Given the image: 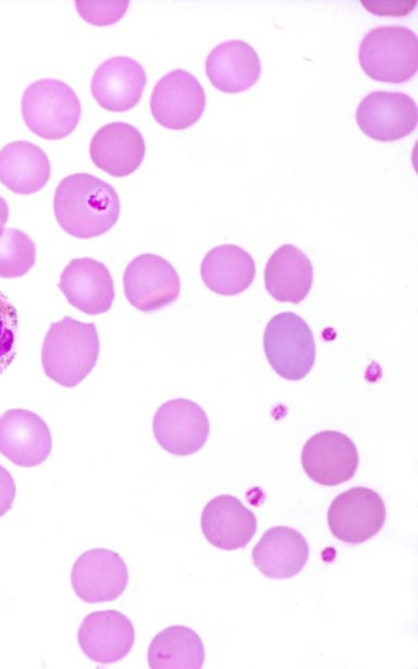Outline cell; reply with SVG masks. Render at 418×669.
Returning <instances> with one entry per match:
<instances>
[{"label":"cell","mask_w":418,"mask_h":669,"mask_svg":"<svg viewBox=\"0 0 418 669\" xmlns=\"http://www.w3.org/2000/svg\"><path fill=\"white\" fill-rule=\"evenodd\" d=\"M53 206L60 227L78 239L106 233L120 216L115 190L89 173H73L62 179L54 193Z\"/></svg>","instance_id":"cell-1"},{"label":"cell","mask_w":418,"mask_h":669,"mask_svg":"<svg viewBox=\"0 0 418 669\" xmlns=\"http://www.w3.org/2000/svg\"><path fill=\"white\" fill-rule=\"evenodd\" d=\"M99 350L95 324L65 316L52 323L45 337L41 349L44 372L57 384L73 388L94 369Z\"/></svg>","instance_id":"cell-2"},{"label":"cell","mask_w":418,"mask_h":669,"mask_svg":"<svg viewBox=\"0 0 418 669\" xmlns=\"http://www.w3.org/2000/svg\"><path fill=\"white\" fill-rule=\"evenodd\" d=\"M21 110L27 127L49 141L69 136L82 113L76 93L56 78H41L28 85L22 96Z\"/></svg>","instance_id":"cell-3"},{"label":"cell","mask_w":418,"mask_h":669,"mask_svg":"<svg viewBox=\"0 0 418 669\" xmlns=\"http://www.w3.org/2000/svg\"><path fill=\"white\" fill-rule=\"evenodd\" d=\"M358 59L362 71L374 81L407 82L418 68L417 35L399 25L376 27L362 38Z\"/></svg>","instance_id":"cell-4"},{"label":"cell","mask_w":418,"mask_h":669,"mask_svg":"<svg viewBox=\"0 0 418 669\" xmlns=\"http://www.w3.org/2000/svg\"><path fill=\"white\" fill-rule=\"evenodd\" d=\"M263 349L272 369L286 380H300L311 370L316 343L308 324L293 312L273 316L263 333Z\"/></svg>","instance_id":"cell-5"},{"label":"cell","mask_w":418,"mask_h":669,"mask_svg":"<svg viewBox=\"0 0 418 669\" xmlns=\"http://www.w3.org/2000/svg\"><path fill=\"white\" fill-rule=\"evenodd\" d=\"M386 516L382 497L368 487H353L331 502L327 520L332 535L347 544H361L376 536Z\"/></svg>","instance_id":"cell-6"},{"label":"cell","mask_w":418,"mask_h":669,"mask_svg":"<svg viewBox=\"0 0 418 669\" xmlns=\"http://www.w3.org/2000/svg\"><path fill=\"white\" fill-rule=\"evenodd\" d=\"M206 94L198 80L183 69L164 74L155 85L150 110L163 127L185 130L202 115Z\"/></svg>","instance_id":"cell-7"},{"label":"cell","mask_w":418,"mask_h":669,"mask_svg":"<svg viewBox=\"0 0 418 669\" xmlns=\"http://www.w3.org/2000/svg\"><path fill=\"white\" fill-rule=\"evenodd\" d=\"M180 290L176 270L159 255H139L125 268V296L142 312H155L170 305L179 297Z\"/></svg>","instance_id":"cell-8"},{"label":"cell","mask_w":418,"mask_h":669,"mask_svg":"<svg viewBox=\"0 0 418 669\" xmlns=\"http://www.w3.org/2000/svg\"><path fill=\"white\" fill-rule=\"evenodd\" d=\"M209 430L206 412L188 399L169 400L153 416L152 431L157 442L174 455H189L200 450Z\"/></svg>","instance_id":"cell-9"},{"label":"cell","mask_w":418,"mask_h":669,"mask_svg":"<svg viewBox=\"0 0 418 669\" xmlns=\"http://www.w3.org/2000/svg\"><path fill=\"white\" fill-rule=\"evenodd\" d=\"M359 129L379 142H393L410 134L417 125V105L404 93L378 90L359 102L356 113Z\"/></svg>","instance_id":"cell-10"},{"label":"cell","mask_w":418,"mask_h":669,"mask_svg":"<svg viewBox=\"0 0 418 669\" xmlns=\"http://www.w3.org/2000/svg\"><path fill=\"white\" fill-rule=\"evenodd\" d=\"M300 461L306 475L323 486H336L351 479L359 455L354 441L336 430H322L303 447Z\"/></svg>","instance_id":"cell-11"},{"label":"cell","mask_w":418,"mask_h":669,"mask_svg":"<svg viewBox=\"0 0 418 669\" xmlns=\"http://www.w3.org/2000/svg\"><path fill=\"white\" fill-rule=\"evenodd\" d=\"M71 582L75 594L90 604L119 598L128 583V570L122 557L110 549L94 548L74 562Z\"/></svg>","instance_id":"cell-12"},{"label":"cell","mask_w":418,"mask_h":669,"mask_svg":"<svg viewBox=\"0 0 418 669\" xmlns=\"http://www.w3.org/2000/svg\"><path fill=\"white\" fill-rule=\"evenodd\" d=\"M51 448L48 425L36 413L11 409L0 415V453L15 465H39L49 457Z\"/></svg>","instance_id":"cell-13"},{"label":"cell","mask_w":418,"mask_h":669,"mask_svg":"<svg viewBox=\"0 0 418 669\" xmlns=\"http://www.w3.org/2000/svg\"><path fill=\"white\" fill-rule=\"evenodd\" d=\"M77 640L88 658L108 665L123 659L131 652L135 630L131 620L118 610L94 611L82 621Z\"/></svg>","instance_id":"cell-14"},{"label":"cell","mask_w":418,"mask_h":669,"mask_svg":"<svg viewBox=\"0 0 418 669\" xmlns=\"http://www.w3.org/2000/svg\"><path fill=\"white\" fill-rule=\"evenodd\" d=\"M58 288L75 308L99 315L108 312L114 300L109 269L93 258H74L63 269Z\"/></svg>","instance_id":"cell-15"},{"label":"cell","mask_w":418,"mask_h":669,"mask_svg":"<svg viewBox=\"0 0 418 669\" xmlns=\"http://www.w3.org/2000/svg\"><path fill=\"white\" fill-rule=\"evenodd\" d=\"M146 82V72L136 60L119 56L106 60L96 69L90 90L101 108L123 112L138 104Z\"/></svg>","instance_id":"cell-16"},{"label":"cell","mask_w":418,"mask_h":669,"mask_svg":"<svg viewBox=\"0 0 418 669\" xmlns=\"http://www.w3.org/2000/svg\"><path fill=\"white\" fill-rule=\"evenodd\" d=\"M146 153L140 132L125 122L101 126L93 136L89 155L96 167L114 178L127 177L142 165Z\"/></svg>","instance_id":"cell-17"},{"label":"cell","mask_w":418,"mask_h":669,"mask_svg":"<svg viewBox=\"0 0 418 669\" xmlns=\"http://www.w3.org/2000/svg\"><path fill=\"white\" fill-rule=\"evenodd\" d=\"M200 525L209 544L223 550H235L251 540L257 531V519L238 498L220 495L205 506Z\"/></svg>","instance_id":"cell-18"},{"label":"cell","mask_w":418,"mask_h":669,"mask_svg":"<svg viewBox=\"0 0 418 669\" xmlns=\"http://www.w3.org/2000/svg\"><path fill=\"white\" fill-rule=\"evenodd\" d=\"M256 568L273 580L291 579L299 573L309 558V546L298 531L288 526L268 528L251 552Z\"/></svg>","instance_id":"cell-19"},{"label":"cell","mask_w":418,"mask_h":669,"mask_svg":"<svg viewBox=\"0 0 418 669\" xmlns=\"http://www.w3.org/2000/svg\"><path fill=\"white\" fill-rule=\"evenodd\" d=\"M260 72L256 50L243 40L219 44L206 60L207 77L218 90L228 94L248 89L258 81Z\"/></svg>","instance_id":"cell-20"},{"label":"cell","mask_w":418,"mask_h":669,"mask_svg":"<svg viewBox=\"0 0 418 669\" xmlns=\"http://www.w3.org/2000/svg\"><path fill=\"white\" fill-rule=\"evenodd\" d=\"M312 278L309 257L290 243L276 248L265 268V287L279 302L300 303L311 289Z\"/></svg>","instance_id":"cell-21"},{"label":"cell","mask_w":418,"mask_h":669,"mask_svg":"<svg viewBox=\"0 0 418 669\" xmlns=\"http://www.w3.org/2000/svg\"><path fill=\"white\" fill-rule=\"evenodd\" d=\"M50 161L37 145L16 141L0 150V182L20 195L41 190L50 178Z\"/></svg>","instance_id":"cell-22"},{"label":"cell","mask_w":418,"mask_h":669,"mask_svg":"<svg viewBox=\"0 0 418 669\" xmlns=\"http://www.w3.org/2000/svg\"><path fill=\"white\" fill-rule=\"evenodd\" d=\"M200 276L212 292L235 295L250 287L256 276V265L242 247L223 244L210 250L200 265Z\"/></svg>","instance_id":"cell-23"},{"label":"cell","mask_w":418,"mask_h":669,"mask_svg":"<svg viewBox=\"0 0 418 669\" xmlns=\"http://www.w3.org/2000/svg\"><path fill=\"white\" fill-rule=\"evenodd\" d=\"M147 658L151 669H201L205 647L194 630L171 625L152 638Z\"/></svg>","instance_id":"cell-24"},{"label":"cell","mask_w":418,"mask_h":669,"mask_svg":"<svg viewBox=\"0 0 418 669\" xmlns=\"http://www.w3.org/2000/svg\"><path fill=\"white\" fill-rule=\"evenodd\" d=\"M36 247L25 232L10 228L0 238V277H22L34 266Z\"/></svg>","instance_id":"cell-25"},{"label":"cell","mask_w":418,"mask_h":669,"mask_svg":"<svg viewBox=\"0 0 418 669\" xmlns=\"http://www.w3.org/2000/svg\"><path fill=\"white\" fill-rule=\"evenodd\" d=\"M17 312L9 297L0 291V375L11 365L17 350Z\"/></svg>","instance_id":"cell-26"},{"label":"cell","mask_w":418,"mask_h":669,"mask_svg":"<svg viewBox=\"0 0 418 669\" xmlns=\"http://www.w3.org/2000/svg\"><path fill=\"white\" fill-rule=\"evenodd\" d=\"M130 5L128 0H76L78 14L89 24L108 26L120 21Z\"/></svg>","instance_id":"cell-27"},{"label":"cell","mask_w":418,"mask_h":669,"mask_svg":"<svg viewBox=\"0 0 418 669\" xmlns=\"http://www.w3.org/2000/svg\"><path fill=\"white\" fill-rule=\"evenodd\" d=\"M362 5L377 15H406L416 7V1H361Z\"/></svg>","instance_id":"cell-28"},{"label":"cell","mask_w":418,"mask_h":669,"mask_svg":"<svg viewBox=\"0 0 418 669\" xmlns=\"http://www.w3.org/2000/svg\"><path fill=\"white\" fill-rule=\"evenodd\" d=\"M15 491L16 487L12 475L0 465V518L11 509Z\"/></svg>","instance_id":"cell-29"},{"label":"cell","mask_w":418,"mask_h":669,"mask_svg":"<svg viewBox=\"0 0 418 669\" xmlns=\"http://www.w3.org/2000/svg\"><path fill=\"white\" fill-rule=\"evenodd\" d=\"M9 219V206L3 197L0 196V238L4 232V226Z\"/></svg>","instance_id":"cell-30"}]
</instances>
